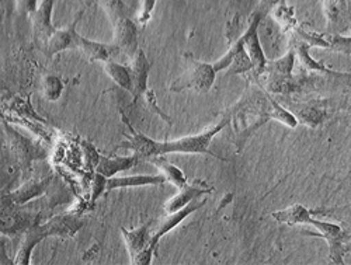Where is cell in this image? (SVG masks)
Masks as SVG:
<instances>
[{
  "label": "cell",
  "mask_w": 351,
  "mask_h": 265,
  "mask_svg": "<svg viewBox=\"0 0 351 265\" xmlns=\"http://www.w3.org/2000/svg\"><path fill=\"white\" fill-rule=\"evenodd\" d=\"M213 188H208L202 181H195L193 184H186L184 187L179 188V192L176 194L173 198H170L166 203H165V214H173L178 212L180 210H183L186 205H189L191 201L198 199L199 197L206 195V194H211Z\"/></svg>",
  "instance_id": "13"
},
{
  "label": "cell",
  "mask_w": 351,
  "mask_h": 265,
  "mask_svg": "<svg viewBox=\"0 0 351 265\" xmlns=\"http://www.w3.org/2000/svg\"><path fill=\"white\" fill-rule=\"evenodd\" d=\"M55 0H41L38 9L33 12V31L37 47L44 52L48 41L58 28L52 24V9Z\"/></svg>",
  "instance_id": "9"
},
{
  "label": "cell",
  "mask_w": 351,
  "mask_h": 265,
  "mask_svg": "<svg viewBox=\"0 0 351 265\" xmlns=\"http://www.w3.org/2000/svg\"><path fill=\"white\" fill-rule=\"evenodd\" d=\"M49 184V179H38V180H30L25 184H23L20 188L14 190V192H8L3 195V201L9 202L12 205H21L30 199H34L36 197L43 195Z\"/></svg>",
  "instance_id": "15"
},
{
  "label": "cell",
  "mask_w": 351,
  "mask_h": 265,
  "mask_svg": "<svg viewBox=\"0 0 351 265\" xmlns=\"http://www.w3.org/2000/svg\"><path fill=\"white\" fill-rule=\"evenodd\" d=\"M82 14H83V12L69 25L56 29V31L53 33V36L48 41V45L44 51V53L48 58H52L53 55L60 53L62 51H66V49H76L79 38H80V36L76 33V24L79 21V18L82 17Z\"/></svg>",
  "instance_id": "12"
},
{
  "label": "cell",
  "mask_w": 351,
  "mask_h": 265,
  "mask_svg": "<svg viewBox=\"0 0 351 265\" xmlns=\"http://www.w3.org/2000/svg\"><path fill=\"white\" fill-rule=\"evenodd\" d=\"M235 115L233 118L229 115V123L233 125V135H235V144L238 146V152L242 151L243 144L252 136V134L261 125H265L271 118L284 123L285 125L295 128L297 118L287 112L280 107L274 100L265 97L261 93L250 94V99L241 100L235 105Z\"/></svg>",
  "instance_id": "2"
},
{
  "label": "cell",
  "mask_w": 351,
  "mask_h": 265,
  "mask_svg": "<svg viewBox=\"0 0 351 265\" xmlns=\"http://www.w3.org/2000/svg\"><path fill=\"white\" fill-rule=\"evenodd\" d=\"M83 226V222H80L76 218L71 216H60V218H53L45 225H37L34 223L33 226L28 227L24 233V239L23 243L19 249V253L16 255L14 262L24 265V264H30V257L33 253V249L36 244H38L47 236L52 234H61V236H72L75 234L80 227Z\"/></svg>",
  "instance_id": "4"
},
{
  "label": "cell",
  "mask_w": 351,
  "mask_h": 265,
  "mask_svg": "<svg viewBox=\"0 0 351 265\" xmlns=\"http://www.w3.org/2000/svg\"><path fill=\"white\" fill-rule=\"evenodd\" d=\"M136 156H128V157H100L99 164L96 167V171L103 174L107 179L114 177L117 173L128 170L134 166Z\"/></svg>",
  "instance_id": "18"
},
{
  "label": "cell",
  "mask_w": 351,
  "mask_h": 265,
  "mask_svg": "<svg viewBox=\"0 0 351 265\" xmlns=\"http://www.w3.org/2000/svg\"><path fill=\"white\" fill-rule=\"evenodd\" d=\"M151 162L162 171V174L166 177V181L171 183L174 187L182 188V187H184L187 184V179H186L184 173L180 168L173 166L171 163H169L162 156L160 157L159 156L158 157H152Z\"/></svg>",
  "instance_id": "20"
},
{
  "label": "cell",
  "mask_w": 351,
  "mask_h": 265,
  "mask_svg": "<svg viewBox=\"0 0 351 265\" xmlns=\"http://www.w3.org/2000/svg\"><path fill=\"white\" fill-rule=\"evenodd\" d=\"M156 6V0H141V9L138 13V23L145 27L152 17V12Z\"/></svg>",
  "instance_id": "22"
},
{
  "label": "cell",
  "mask_w": 351,
  "mask_h": 265,
  "mask_svg": "<svg viewBox=\"0 0 351 265\" xmlns=\"http://www.w3.org/2000/svg\"><path fill=\"white\" fill-rule=\"evenodd\" d=\"M229 124V115H225L222 120L197 135L184 136L174 140L156 142L148 136L136 134L132 131V135L127 140V147L134 152V156L141 159H152L158 156H165L167 153H201L211 155L213 157L222 159L215 155L210 147L213 139Z\"/></svg>",
  "instance_id": "1"
},
{
  "label": "cell",
  "mask_w": 351,
  "mask_h": 265,
  "mask_svg": "<svg viewBox=\"0 0 351 265\" xmlns=\"http://www.w3.org/2000/svg\"><path fill=\"white\" fill-rule=\"evenodd\" d=\"M151 62L146 58L145 52L142 49H138L136 53L132 58V65L130 66L131 76H132V96L134 100L139 99L146 90H148V76H149Z\"/></svg>",
  "instance_id": "14"
},
{
  "label": "cell",
  "mask_w": 351,
  "mask_h": 265,
  "mask_svg": "<svg viewBox=\"0 0 351 265\" xmlns=\"http://www.w3.org/2000/svg\"><path fill=\"white\" fill-rule=\"evenodd\" d=\"M206 199H194L191 201L189 205H186L183 210L173 212V214H165V216L162 219H159L158 222H151V227H149V234H151V242L154 249L156 250V246L159 243V240L162 239V236H165L167 231H170L171 229H174L180 222H183L190 214L195 212L197 210H199L201 206L206 205Z\"/></svg>",
  "instance_id": "8"
},
{
  "label": "cell",
  "mask_w": 351,
  "mask_h": 265,
  "mask_svg": "<svg viewBox=\"0 0 351 265\" xmlns=\"http://www.w3.org/2000/svg\"><path fill=\"white\" fill-rule=\"evenodd\" d=\"M348 10H350V20H351V0H350V3H348Z\"/></svg>",
  "instance_id": "25"
},
{
  "label": "cell",
  "mask_w": 351,
  "mask_h": 265,
  "mask_svg": "<svg viewBox=\"0 0 351 265\" xmlns=\"http://www.w3.org/2000/svg\"><path fill=\"white\" fill-rule=\"evenodd\" d=\"M261 17L263 14L260 12L254 13L252 21H250V25L247 28V31L242 36V40H243V44H245V49L250 58V61L254 66V69L261 73L263 71L266 69V65H267V61H266V56H265V52H263L261 49V45H260V40H258V36H257V28H258V24L261 21Z\"/></svg>",
  "instance_id": "11"
},
{
  "label": "cell",
  "mask_w": 351,
  "mask_h": 265,
  "mask_svg": "<svg viewBox=\"0 0 351 265\" xmlns=\"http://www.w3.org/2000/svg\"><path fill=\"white\" fill-rule=\"evenodd\" d=\"M151 222L152 220L142 225L135 230H125L124 227H121V233L124 236L127 249L130 251L131 262L134 265H148L152 261V254L155 249L152 246L149 234Z\"/></svg>",
  "instance_id": "7"
},
{
  "label": "cell",
  "mask_w": 351,
  "mask_h": 265,
  "mask_svg": "<svg viewBox=\"0 0 351 265\" xmlns=\"http://www.w3.org/2000/svg\"><path fill=\"white\" fill-rule=\"evenodd\" d=\"M76 49H79L84 56L89 58L90 61H101V62L110 61V59H112V55L117 51H120L119 47L115 45H106L101 42L87 40L82 36L79 38Z\"/></svg>",
  "instance_id": "17"
},
{
  "label": "cell",
  "mask_w": 351,
  "mask_h": 265,
  "mask_svg": "<svg viewBox=\"0 0 351 265\" xmlns=\"http://www.w3.org/2000/svg\"><path fill=\"white\" fill-rule=\"evenodd\" d=\"M106 179H107V177H104L103 174L97 173L96 180H95V183H93V191H95V194H93V197H92L93 201L106 190V186H107V180H106Z\"/></svg>",
  "instance_id": "24"
},
{
  "label": "cell",
  "mask_w": 351,
  "mask_h": 265,
  "mask_svg": "<svg viewBox=\"0 0 351 265\" xmlns=\"http://www.w3.org/2000/svg\"><path fill=\"white\" fill-rule=\"evenodd\" d=\"M324 5H325V13L328 20L336 21L340 13L341 0H324Z\"/></svg>",
  "instance_id": "23"
},
{
  "label": "cell",
  "mask_w": 351,
  "mask_h": 265,
  "mask_svg": "<svg viewBox=\"0 0 351 265\" xmlns=\"http://www.w3.org/2000/svg\"><path fill=\"white\" fill-rule=\"evenodd\" d=\"M44 93L49 101H55L61 97L62 83L55 76H48L44 80Z\"/></svg>",
  "instance_id": "21"
},
{
  "label": "cell",
  "mask_w": 351,
  "mask_h": 265,
  "mask_svg": "<svg viewBox=\"0 0 351 265\" xmlns=\"http://www.w3.org/2000/svg\"><path fill=\"white\" fill-rule=\"evenodd\" d=\"M273 218L280 222L285 223L289 226L294 225H312L315 226L320 233H312V231H305L308 236H319V238L325 239L326 243L329 244V258L333 264H343V257L346 253V246H344V231L340 225L336 223H329V222H322L317 219H313L311 216V212L304 208L302 205H292L289 208L284 211H278L273 214Z\"/></svg>",
  "instance_id": "3"
},
{
  "label": "cell",
  "mask_w": 351,
  "mask_h": 265,
  "mask_svg": "<svg viewBox=\"0 0 351 265\" xmlns=\"http://www.w3.org/2000/svg\"><path fill=\"white\" fill-rule=\"evenodd\" d=\"M166 181L163 174L159 175H130V177H110L107 179L106 191L114 188H125V187H143V186H162Z\"/></svg>",
  "instance_id": "16"
},
{
  "label": "cell",
  "mask_w": 351,
  "mask_h": 265,
  "mask_svg": "<svg viewBox=\"0 0 351 265\" xmlns=\"http://www.w3.org/2000/svg\"><path fill=\"white\" fill-rule=\"evenodd\" d=\"M6 131H8V136L10 139L13 153L17 159V164H21L23 167L24 166L28 167L30 166L32 160L44 159L47 156V152L44 149L36 146L33 142L25 139L24 136H21L19 132H16L9 125H6Z\"/></svg>",
  "instance_id": "10"
},
{
  "label": "cell",
  "mask_w": 351,
  "mask_h": 265,
  "mask_svg": "<svg viewBox=\"0 0 351 265\" xmlns=\"http://www.w3.org/2000/svg\"><path fill=\"white\" fill-rule=\"evenodd\" d=\"M189 61L190 66L187 72L171 83L170 92H183L186 88H194L195 92H208L217 76L214 66L194 61L191 58Z\"/></svg>",
  "instance_id": "6"
},
{
  "label": "cell",
  "mask_w": 351,
  "mask_h": 265,
  "mask_svg": "<svg viewBox=\"0 0 351 265\" xmlns=\"http://www.w3.org/2000/svg\"><path fill=\"white\" fill-rule=\"evenodd\" d=\"M104 71L117 84L132 94L134 86H132V76H131L130 68L117 64L112 61V59H110V61L104 62Z\"/></svg>",
  "instance_id": "19"
},
{
  "label": "cell",
  "mask_w": 351,
  "mask_h": 265,
  "mask_svg": "<svg viewBox=\"0 0 351 265\" xmlns=\"http://www.w3.org/2000/svg\"><path fill=\"white\" fill-rule=\"evenodd\" d=\"M114 28V42L130 58H134L138 48L136 25L128 17V8L123 0H100Z\"/></svg>",
  "instance_id": "5"
}]
</instances>
